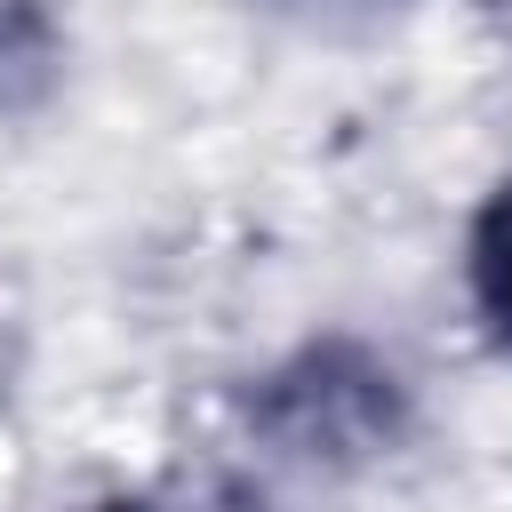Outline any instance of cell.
I'll return each instance as SVG.
<instances>
[{
  "label": "cell",
  "mask_w": 512,
  "mask_h": 512,
  "mask_svg": "<svg viewBox=\"0 0 512 512\" xmlns=\"http://www.w3.org/2000/svg\"><path fill=\"white\" fill-rule=\"evenodd\" d=\"M56 80V24L40 0H0V112L32 104Z\"/></svg>",
  "instance_id": "3"
},
{
  "label": "cell",
  "mask_w": 512,
  "mask_h": 512,
  "mask_svg": "<svg viewBox=\"0 0 512 512\" xmlns=\"http://www.w3.org/2000/svg\"><path fill=\"white\" fill-rule=\"evenodd\" d=\"M96 512H264L248 488L232 480H176V488H144V496H112Z\"/></svg>",
  "instance_id": "4"
},
{
  "label": "cell",
  "mask_w": 512,
  "mask_h": 512,
  "mask_svg": "<svg viewBox=\"0 0 512 512\" xmlns=\"http://www.w3.org/2000/svg\"><path fill=\"white\" fill-rule=\"evenodd\" d=\"M464 280H472L480 336H488L496 352H512V176L472 208V232H464Z\"/></svg>",
  "instance_id": "2"
},
{
  "label": "cell",
  "mask_w": 512,
  "mask_h": 512,
  "mask_svg": "<svg viewBox=\"0 0 512 512\" xmlns=\"http://www.w3.org/2000/svg\"><path fill=\"white\" fill-rule=\"evenodd\" d=\"M240 416L256 440H272L296 464H376L416 432V400L400 384V368L384 352H368L360 336H312L296 344L280 368H264L240 392Z\"/></svg>",
  "instance_id": "1"
}]
</instances>
